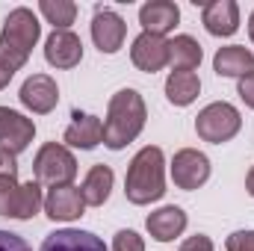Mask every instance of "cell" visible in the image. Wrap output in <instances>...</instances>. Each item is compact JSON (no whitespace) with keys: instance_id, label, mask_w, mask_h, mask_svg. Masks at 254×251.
<instances>
[{"instance_id":"obj_29","label":"cell","mask_w":254,"mask_h":251,"mask_svg":"<svg viewBox=\"0 0 254 251\" xmlns=\"http://www.w3.org/2000/svg\"><path fill=\"white\" fill-rule=\"evenodd\" d=\"M6 175H18V160H15V154L0 151V178H6Z\"/></svg>"},{"instance_id":"obj_9","label":"cell","mask_w":254,"mask_h":251,"mask_svg":"<svg viewBox=\"0 0 254 251\" xmlns=\"http://www.w3.org/2000/svg\"><path fill=\"white\" fill-rule=\"evenodd\" d=\"M125 36H127L125 18L119 12H113V9L98 6L95 18H92V39H95L98 51L101 54H116L125 45Z\"/></svg>"},{"instance_id":"obj_23","label":"cell","mask_w":254,"mask_h":251,"mask_svg":"<svg viewBox=\"0 0 254 251\" xmlns=\"http://www.w3.org/2000/svg\"><path fill=\"white\" fill-rule=\"evenodd\" d=\"M39 12L48 18V24H54V30H68L74 24L77 6L71 0H42L39 3Z\"/></svg>"},{"instance_id":"obj_1","label":"cell","mask_w":254,"mask_h":251,"mask_svg":"<svg viewBox=\"0 0 254 251\" xmlns=\"http://www.w3.org/2000/svg\"><path fill=\"white\" fill-rule=\"evenodd\" d=\"M148 119L145 101L136 89H122L110 98V110H107V122H104V145L110 151H122L130 145Z\"/></svg>"},{"instance_id":"obj_16","label":"cell","mask_w":254,"mask_h":251,"mask_svg":"<svg viewBox=\"0 0 254 251\" xmlns=\"http://www.w3.org/2000/svg\"><path fill=\"white\" fill-rule=\"evenodd\" d=\"M83 210H86V201L77 187H57L45 198V213L54 222H74L83 216Z\"/></svg>"},{"instance_id":"obj_32","label":"cell","mask_w":254,"mask_h":251,"mask_svg":"<svg viewBox=\"0 0 254 251\" xmlns=\"http://www.w3.org/2000/svg\"><path fill=\"white\" fill-rule=\"evenodd\" d=\"M249 36H252V42H254V12L249 15Z\"/></svg>"},{"instance_id":"obj_30","label":"cell","mask_w":254,"mask_h":251,"mask_svg":"<svg viewBox=\"0 0 254 251\" xmlns=\"http://www.w3.org/2000/svg\"><path fill=\"white\" fill-rule=\"evenodd\" d=\"M12 77H15V71H12V68H9V65L3 63V60H0V89H6V86H9V80H12Z\"/></svg>"},{"instance_id":"obj_25","label":"cell","mask_w":254,"mask_h":251,"mask_svg":"<svg viewBox=\"0 0 254 251\" xmlns=\"http://www.w3.org/2000/svg\"><path fill=\"white\" fill-rule=\"evenodd\" d=\"M228 251H254V231H237L225 243Z\"/></svg>"},{"instance_id":"obj_26","label":"cell","mask_w":254,"mask_h":251,"mask_svg":"<svg viewBox=\"0 0 254 251\" xmlns=\"http://www.w3.org/2000/svg\"><path fill=\"white\" fill-rule=\"evenodd\" d=\"M0 251H33L18 234L12 231H0Z\"/></svg>"},{"instance_id":"obj_7","label":"cell","mask_w":254,"mask_h":251,"mask_svg":"<svg viewBox=\"0 0 254 251\" xmlns=\"http://www.w3.org/2000/svg\"><path fill=\"white\" fill-rule=\"evenodd\" d=\"M207 178H210V160H207V154H201L195 148H184V151L175 154V160H172V181H175L178 189L192 192V189L204 187Z\"/></svg>"},{"instance_id":"obj_17","label":"cell","mask_w":254,"mask_h":251,"mask_svg":"<svg viewBox=\"0 0 254 251\" xmlns=\"http://www.w3.org/2000/svg\"><path fill=\"white\" fill-rule=\"evenodd\" d=\"M204 27L210 36H234L240 30V6L234 0H213L204 3V15H201Z\"/></svg>"},{"instance_id":"obj_31","label":"cell","mask_w":254,"mask_h":251,"mask_svg":"<svg viewBox=\"0 0 254 251\" xmlns=\"http://www.w3.org/2000/svg\"><path fill=\"white\" fill-rule=\"evenodd\" d=\"M246 189H249V195L254 198V166H252V172H249V178H246Z\"/></svg>"},{"instance_id":"obj_13","label":"cell","mask_w":254,"mask_h":251,"mask_svg":"<svg viewBox=\"0 0 254 251\" xmlns=\"http://www.w3.org/2000/svg\"><path fill=\"white\" fill-rule=\"evenodd\" d=\"M71 125L65 127V145L71 148H80V151H92L95 145L104 142V122L98 116H89V113H80L74 110L71 113Z\"/></svg>"},{"instance_id":"obj_20","label":"cell","mask_w":254,"mask_h":251,"mask_svg":"<svg viewBox=\"0 0 254 251\" xmlns=\"http://www.w3.org/2000/svg\"><path fill=\"white\" fill-rule=\"evenodd\" d=\"M113 181H116V175H113L110 166H104V163L92 166L89 175H86V181H83V187H80V195H83L86 207H101V204H107L110 189H113Z\"/></svg>"},{"instance_id":"obj_5","label":"cell","mask_w":254,"mask_h":251,"mask_svg":"<svg viewBox=\"0 0 254 251\" xmlns=\"http://www.w3.org/2000/svg\"><path fill=\"white\" fill-rule=\"evenodd\" d=\"M42 207H45V198H42V184L39 181L18 184V175L0 178V216L33 219Z\"/></svg>"},{"instance_id":"obj_18","label":"cell","mask_w":254,"mask_h":251,"mask_svg":"<svg viewBox=\"0 0 254 251\" xmlns=\"http://www.w3.org/2000/svg\"><path fill=\"white\" fill-rule=\"evenodd\" d=\"M145 228H148V234H151L157 243H172L175 237H181V234L187 231V213H184L181 207H175V204L160 207V210H154V213L148 216Z\"/></svg>"},{"instance_id":"obj_11","label":"cell","mask_w":254,"mask_h":251,"mask_svg":"<svg viewBox=\"0 0 254 251\" xmlns=\"http://www.w3.org/2000/svg\"><path fill=\"white\" fill-rule=\"evenodd\" d=\"M18 98H21V104H24L27 110L45 116V113H51V110L60 104V89H57V80H54V77H48V74H33V77L24 80Z\"/></svg>"},{"instance_id":"obj_4","label":"cell","mask_w":254,"mask_h":251,"mask_svg":"<svg viewBox=\"0 0 254 251\" xmlns=\"http://www.w3.org/2000/svg\"><path fill=\"white\" fill-rule=\"evenodd\" d=\"M33 175L42 187H71V181L77 178V160L65 145L45 142L33 160Z\"/></svg>"},{"instance_id":"obj_3","label":"cell","mask_w":254,"mask_h":251,"mask_svg":"<svg viewBox=\"0 0 254 251\" xmlns=\"http://www.w3.org/2000/svg\"><path fill=\"white\" fill-rule=\"evenodd\" d=\"M39 36H42L39 18L30 9H24V6L12 9L6 24H3V30H0V60L12 71H21L24 63L30 60L33 45L39 42Z\"/></svg>"},{"instance_id":"obj_14","label":"cell","mask_w":254,"mask_h":251,"mask_svg":"<svg viewBox=\"0 0 254 251\" xmlns=\"http://www.w3.org/2000/svg\"><path fill=\"white\" fill-rule=\"evenodd\" d=\"M39 251H110L104 246L101 237H95L92 231H80V228H63L45 237Z\"/></svg>"},{"instance_id":"obj_15","label":"cell","mask_w":254,"mask_h":251,"mask_svg":"<svg viewBox=\"0 0 254 251\" xmlns=\"http://www.w3.org/2000/svg\"><path fill=\"white\" fill-rule=\"evenodd\" d=\"M178 21H181V9H178V3H172V0H151V3H145V6L139 9V24H142L145 33H151V36H166V33H172V30L178 27Z\"/></svg>"},{"instance_id":"obj_21","label":"cell","mask_w":254,"mask_h":251,"mask_svg":"<svg viewBox=\"0 0 254 251\" xmlns=\"http://www.w3.org/2000/svg\"><path fill=\"white\" fill-rule=\"evenodd\" d=\"M201 92V80L195 71H172L166 80V98L175 107H190Z\"/></svg>"},{"instance_id":"obj_8","label":"cell","mask_w":254,"mask_h":251,"mask_svg":"<svg viewBox=\"0 0 254 251\" xmlns=\"http://www.w3.org/2000/svg\"><path fill=\"white\" fill-rule=\"evenodd\" d=\"M36 136V125L33 119L9 110V107H0V151H9V154H24L30 148Z\"/></svg>"},{"instance_id":"obj_2","label":"cell","mask_w":254,"mask_h":251,"mask_svg":"<svg viewBox=\"0 0 254 251\" xmlns=\"http://www.w3.org/2000/svg\"><path fill=\"white\" fill-rule=\"evenodd\" d=\"M125 195L130 204H151L166 195V160L157 145H145L127 169Z\"/></svg>"},{"instance_id":"obj_6","label":"cell","mask_w":254,"mask_h":251,"mask_svg":"<svg viewBox=\"0 0 254 251\" xmlns=\"http://www.w3.org/2000/svg\"><path fill=\"white\" fill-rule=\"evenodd\" d=\"M243 127L240 119V110L225 104V101H216L210 107H204L195 119V133L204 139V142H213V145H222L228 139H234Z\"/></svg>"},{"instance_id":"obj_28","label":"cell","mask_w":254,"mask_h":251,"mask_svg":"<svg viewBox=\"0 0 254 251\" xmlns=\"http://www.w3.org/2000/svg\"><path fill=\"white\" fill-rule=\"evenodd\" d=\"M181 251H213V243H210V237L195 234V237H190V240L181 246Z\"/></svg>"},{"instance_id":"obj_24","label":"cell","mask_w":254,"mask_h":251,"mask_svg":"<svg viewBox=\"0 0 254 251\" xmlns=\"http://www.w3.org/2000/svg\"><path fill=\"white\" fill-rule=\"evenodd\" d=\"M113 251H145V243L136 231H119L113 240Z\"/></svg>"},{"instance_id":"obj_22","label":"cell","mask_w":254,"mask_h":251,"mask_svg":"<svg viewBox=\"0 0 254 251\" xmlns=\"http://www.w3.org/2000/svg\"><path fill=\"white\" fill-rule=\"evenodd\" d=\"M201 63V45L192 36H175L169 42V65L175 71H192Z\"/></svg>"},{"instance_id":"obj_12","label":"cell","mask_w":254,"mask_h":251,"mask_svg":"<svg viewBox=\"0 0 254 251\" xmlns=\"http://www.w3.org/2000/svg\"><path fill=\"white\" fill-rule=\"evenodd\" d=\"M45 60L54 68H74L83 60V42L71 30H54L45 42Z\"/></svg>"},{"instance_id":"obj_19","label":"cell","mask_w":254,"mask_h":251,"mask_svg":"<svg viewBox=\"0 0 254 251\" xmlns=\"http://www.w3.org/2000/svg\"><path fill=\"white\" fill-rule=\"evenodd\" d=\"M213 71L219 77H246L254 71V54L243 45H228V48H219L216 57H213Z\"/></svg>"},{"instance_id":"obj_27","label":"cell","mask_w":254,"mask_h":251,"mask_svg":"<svg viewBox=\"0 0 254 251\" xmlns=\"http://www.w3.org/2000/svg\"><path fill=\"white\" fill-rule=\"evenodd\" d=\"M237 92H240V98H243V101H246V104L254 110V71H252V74H246V77L240 80Z\"/></svg>"},{"instance_id":"obj_10","label":"cell","mask_w":254,"mask_h":251,"mask_svg":"<svg viewBox=\"0 0 254 251\" xmlns=\"http://www.w3.org/2000/svg\"><path fill=\"white\" fill-rule=\"evenodd\" d=\"M130 60L139 71L145 74H157L169 65V42L163 36H151V33H139L133 39V48H130Z\"/></svg>"}]
</instances>
